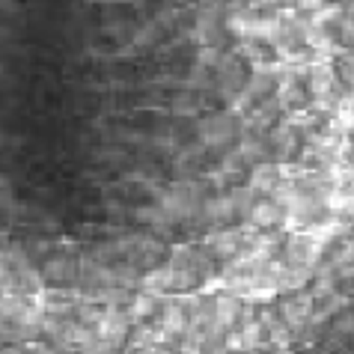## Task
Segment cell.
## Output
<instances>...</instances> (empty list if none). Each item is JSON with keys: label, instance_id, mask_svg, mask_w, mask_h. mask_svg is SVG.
<instances>
[{"label": "cell", "instance_id": "obj_3", "mask_svg": "<svg viewBox=\"0 0 354 354\" xmlns=\"http://www.w3.org/2000/svg\"><path fill=\"white\" fill-rule=\"evenodd\" d=\"M235 131H239V120L232 113H209L196 125V134L205 146H226L235 140Z\"/></svg>", "mask_w": 354, "mask_h": 354}, {"label": "cell", "instance_id": "obj_16", "mask_svg": "<svg viewBox=\"0 0 354 354\" xmlns=\"http://www.w3.org/2000/svg\"><path fill=\"white\" fill-rule=\"evenodd\" d=\"M271 354H289V351H286V348H274Z\"/></svg>", "mask_w": 354, "mask_h": 354}, {"label": "cell", "instance_id": "obj_6", "mask_svg": "<svg viewBox=\"0 0 354 354\" xmlns=\"http://www.w3.org/2000/svg\"><path fill=\"white\" fill-rule=\"evenodd\" d=\"M283 218H286V212H283L274 200H268V196L259 200V203H253L250 212H248V223L257 226V230H274V226H283Z\"/></svg>", "mask_w": 354, "mask_h": 354}, {"label": "cell", "instance_id": "obj_13", "mask_svg": "<svg viewBox=\"0 0 354 354\" xmlns=\"http://www.w3.org/2000/svg\"><path fill=\"white\" fill-rule=\"evenodd\" d=\"M200 98L196 95H176L173 102V113L176 116H200Z\"/></svg>", "mask_w": 354, "mask_h": 354}, {"label": "cell", "instance_id": "obj_1", "mask_svg": "<svg viewBox=\"0 0 354 354\" xmlns=\"http://www.w3.org/2000/svg\"><path fill=\"white\" fill-rule=\"evenodd\" d=\"M203 188L196 182H188V179H182V182H173L167 191L158 194V205L164 209V214L170 218L173 223H179V221H188L194 218L196 212L203 209Z\"/></svg>", "mask_w": 354, "mask_h": 354}, {"label": "cell", "instance_id": "obj_5", "mask_svg": "<svg viewBox=\"0 0 354 354\" xmlns=\"http://www.w3.org/2000/svg\"><path fill=\"white\" fill-rule=\"evenodd\" d=\"M212 310H214V324L223 330V333H230V330H235L239 328V319H241V301L235 298V295H230V292H223V295H218V298L212 301Z\"/></svg>", "mask_w": 354, "mask_h": 354}, {"label": "cell", "instance_id": "obj_15", "mask_svg": "<svg viewBox=\"0 0 354 354\" xmlns=\"http://www.w3.org/2000/svg\"><path fill=\"white\" fill-rule=\"evenodd\" d=\"M298 6L304 9V12H319L324 3H322V0H298Z\"/></svg>", "mask_w": 354, "mask_h": 354}, {"label": "cell", "instance_id": "obj_14", "mask_svg": "<svg viewBox=\"0 0 354 354\" xmlns=\"http://www.w3.org/2000/svg\"><path fill=\"white\" fill-rule=\"evenodd\" d=\"M333 18H339V6H322L316 15H313L310 27H324V21H333Z\"/></svg>", "mask_w": 354, "mask_h": 354}, {"label": "cell", "instance_id": "obj_7", "mask_svg": "<svg viewBox=\"0 0 354 354\" xmlns=\"http://www.w3.org/2000/svg\"><path fill=\"white\" fill-rule=\"evenodd\" d=\"M310 316H313V298H304V295L289 298L286 304H283V313H280V319L289 330H301L304 324L310 322Z\"/></svg>", "mask_w": 354, "mask_h": 354}, {"label": "cell", "instance_id": "obj_2", "mask_svg": "<svg viewBox=\"0 0 354 354\" xmlns=\"http://www.w3.org/2000/svg\"><path fill=\"white\" fill-rule=\"evenodd\" d=\"M322 250H324L322 241L310 239L307 232H295L286 241V268L310 274L313 268H316V262L322 259Z\"/></svg>", "mask_w": 354, "mask_h": 354}, {"label": "cell", "instance_id": "obj_4", "mask_svg": "<svg viewBox=\"0 0 354 354\" xmlns=\"http://www.w3.org/2000/svg\"><path fill=\"white\" fill-rule=\"evenodd\" d=\"M230 30L239 33V36H248V39H274L280 33V24L274 21V18H262L257 12H244V15L232 18Z\"/></svg>", "mask_w": 354, "mask_h": 354}, {"label": "cell", "instance_id": "obj_11", "mask_svg": "<svg viewBox=\"0 0 354 354\" xmlns=\"http://www.w3.org/2000/svg\"><path fill=\"white\" fill-rule=\"evenodd\" d=\"M310 86H313V95H316L319 102L324 104V102H328V95H330V90H333V68L328 63H319L316 72H313Z\"/></svg>", "mask_w": 354, "mask_h": 354}, {"label": "cell", "instance_id": "obj_12", "mask_svg": "<svg viewBox=\"0 0 354 354\" xmlns=\"http://www.w3.org/2000/svg\"><path fill=\"white\" fill-rule=\"evenodd\" d=\"M268 149L277 155V158H289L292 149H295V134L292 129H277L268 137Z\"/></svg>", "mask_w": 354, "mask_h": 354}, {"label": "cell", "instance_id": "obj_9", "mask_svg": "<svg viewBox=\"0 0 354 354\" xmlns=\"http://www.w3.org/2000/svg\"><path fill=\"white\" fill-rule=\"evenodd\" d=\"M280 182H283V173L274 164H257V170H253V176H250V191L262 194V196H271L274 191H277Z\"/></svg>", "mask_w": 354, "mask_h": 354}, {"label": "cell", "instance_id": "obj_8", "mask_svg": "<svg viewBox=\"0 0 354 354\" xmlns=\"http://www.w3.org/2000/svg\"><path fill=\"white\" fill-rule=\"evenodd\" d=\"M214 81H218V90L226 93V98L239 90L244 75H241V66L235 63V57H223V60L214 66Z\"/></svg>", "mask_w": 354, "mask_h": 354}, {"label": "cell", "instance_id": "obj_10", "mask_svg": "<svg viewBox=\"0 0 354 354\" xmlns=\"http://www.w3.org/2000/svg\"><path fill=\"white\" fill-rule=\"evenodd\" d=\"M265 149H268V140H265L262 134H257V131H248V134L241 137V143H239L241 158L250 161V164H259V158L265 155Z\"/></svg>", "mask_w": 354, "mask_h": 354}]
</instances>
